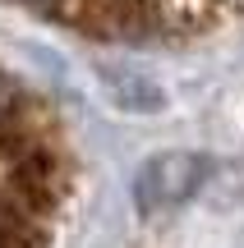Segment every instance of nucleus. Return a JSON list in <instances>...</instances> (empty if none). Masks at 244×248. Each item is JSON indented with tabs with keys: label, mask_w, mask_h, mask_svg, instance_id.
Masks as SVG:
<instances>
[{
	"label": "nucleus",
	"mask_w": 244,
	"mask_h": 248,
	"mask_svg": "<svg viewBox=\"0 0 244 248\" xmlns=\"http://www.w3.org/2000/svg\"><path fill=\"white\" fill-rule=\"evenodd\" d=\"M74 193V152L55 110L0 69V248H51Z\"/></svg>",
	"instance_id": "f257e3e1"
},
{
	"label": "nucleus",
	"mask_w": 244,
	"mask_h": 248,
	"mask_svg": "<svg viewBox=\"0 0 244 248\" xmlns=\"http://www.w3.org/2000/svg\"><path fill=\"white\" fill-rule=\"evenodd\" d=\"M203 156L194 152H166L143 170V202H180L198 188L203 179Z\"/></svg>",
	"instance_id": "7ed1b4c3"
},
{
	"label": "nucleus",
	"mask_w": 244,
	"mask_h": 248,
	"mask_svg": "<svg viewBox=\"0 0 244 248\" xmlns=\"http://www.w3.org/2000/svg\"><path fill=\"white\" fill-rule=\"evenodd\" d=\"M14 5L83 37H111V42L194 32L217 18L244 14V0H14Z\"/></svg>",
	"instance_id": "f03ea898"
}]
</instances>
